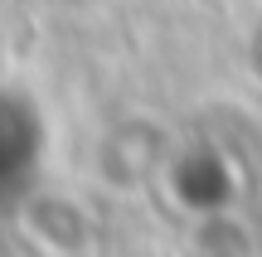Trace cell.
<instances>
[{"instance_id":"1","label":"cell","mask_w":262,"mask_h":257,"mask_svg":"<svg viewBox=\"0 0 262 257\" xmlns=\"http://www.w3.org/2000/svg\"><path fill=\"white\" fill-rule=\"evenodd\" d=\"M165 184H170V194H175L180 209L199 214V219H214V214L233 209V199H238L233 165H228L219 151H209V146L175 151L170 165H165Z\"/></svg>"}]
</instances>
